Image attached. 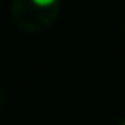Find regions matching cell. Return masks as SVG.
<instances>
[{
    "label": "cell",
    "instance_id": "6da1fadb",
    "mask_svg": "<svg viewBox=\"0 0 125 125\" xmlns=\"http://www.w3.org/2000/svg\"><path fill=\"white\" fill-rule=\"evenodd\" d=\"M35 6H41V8H45V6H51L55 0H31Z\"/></svg>",
    "mask_w": 125,
    "mask_h": 125
},
{
    "label": "cell",
    "instance_id": "7a4b0ae2",
    "mask_svg": "<svg viewBox=\"0 0 125 125\" xmlns=\"http://www.w3.org/2000/svg\"><path fill=\"white\" fill-rule=\"evenodd\" d=\"M123 125H125V121H123Z\"/></svg>",
    "mask_w": 125,
    "mask_h": 125
}]
</instances>
